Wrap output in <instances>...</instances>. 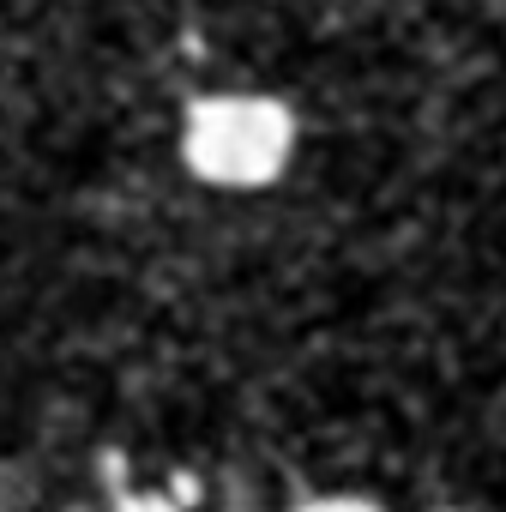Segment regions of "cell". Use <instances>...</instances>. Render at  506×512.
I'll return each instance as SVG.
<instances>
[{"label": "cell", "mask_w": 506, "mask_h": 512, "mask_svg": "<svg viewBox=\"0 0 506 512\" xmlns=\"http://www.w3.org/2000/svg\"><path fill=\"white\" fill-rule=\"evenodd\" d=\"M296 151V121L278 97L223 91L187 109L181 121V157L211 187H266L284 175Z\"/></svg>", "instance_id": "cell-1"}, {"label": "cell", "mask_w": 506, "mask_h": 512, "mask_svg": "<svg viewBox=\"0 0 506 512\" xmlns=\"http://www.w3.org/2000/svg\"><path fill=\"white\" fill-rule=\"evenodd\" d=\"M296 512H380L374 500H356V494H326V500H308Z\"/></svg>", "instance_id": "cell-2"}, {"label": "cell", "mask_w": 506, "mask_h": 512, "mask_svg": "<svg viewBox=\"0 0 506 512\" xmlns=\"http://www.w3.org/2000/svg\"><path fill=\"white\" fill-rule=\"evenodd\" d=\"M121 512H169V506H163V500H127Z\"/></svg>", "instance_id": "cell-3"}]
</instances>
